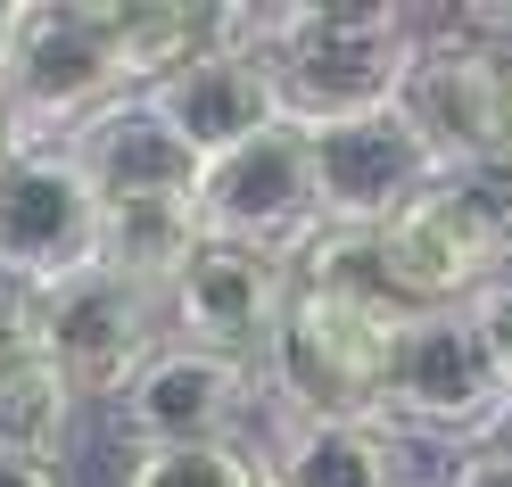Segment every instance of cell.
I'll return each instance as SVG.
<instances>
[{"instance_id":"obj_1","label":"cell","mask_w":512,"mask_h":487,"mask_svg":"<svg viewBox=\"0 0 512 487\" xmlns=\"http://www.w3.org/2000/svg\"><path fill=\"white\" fill-rule=\"evenodd\" d=\"M248 42L273 67L281 124L298 133H331L397 108V83L422 50V17L405 9H256Z\"/></svg>"},{"instance_id":"obj_2","label":"cell","mask_w":512,"mask_h":487,"mask_svg":"<svg viewBox=\"0 0 512 487\" xmlns=\"http://www.w3.org/2000/svg\"><path fill=\"white\" fill-rule=\"evenodd\" d=\"M108 9H0V124L9 141H75L91 116L133 100Z\"/></svg>"},{"instance_id":"obj_3","label":"cell","mask_w":512,"mask_h":487,"mask_svg":"<svg viewBox=\"0 0 512 487\" xmlns=\"http://www.w3.org/2000/svg\"><path fill=\"white\" fill-rule=\"evenodd\" d=\"M380 421H389L397 438H430V446H455V454H471V446H488V438L512 430V388H504L496 355L471 331L463 306L397 322Z\"/></svg>"},{"instance_id":"obj_4","label":"cell","mask_w":512,"mask_h":487,"mask_svg":"<svg viewBox=\"0 0 512 487\" xmlns=\"http://www.w3.org/2000/svg\"><path fill=\"white\" fill-rule=\"evenodd\" d=\"M405 314H364L290 289V314L265 347V413L273 421H380L389 339Z\"/></svg>"},{"instance_id":"obj_5","label":"cell","mask_w":512,"mask_h":487,"mask_svg":"<svg viewBox=\"0 0 512 487\" xmlns=\"http://www.w3.org/2000/svg\"><path fill=\"white\" fill-rule=\"evenodd\" d=\"M100 265V190L67 141H9L0 149V281L25 298Z\"/></svg>"},{"instance_id":"obj_6","label":"cell","mask_w":512,"mask_h":487,"mask_svg":"<svg viewBox=\"0 0 512 487\" xmlns=\"http://www.w3.org/2000/svg\"><path fill=\"white\" fill-rule=\"evenodd\" d=\"M34 347L58 364V380L83 405H116L141 380V364L166 347V298L116 281V273H75L34 298Z\"/></svg>"},{"instance_id":"obj_7","label":"cell","mask_w":512,"mask_h":487,"mask_svg":"<svg viewBox=\"0 0 512 487\" xmlns=\"http://www.w3.org/2000/svg\"><path fill=\"white\" fill-rule=\"evenodd\" d=\"M199 199L207 240H240V248H265V256H290L323 232V190H314V141L298 124H273V133L240 141L232 157L199 166L190 182Z\"/></svg>"},{"instance_id":"obj_8","label":"cell","mask_w":512,"mask_h":487,"mask_svg":"<svg viewBox=\"0 0 512 487\" xmlns=\"http://www.w3.org/2000/svg\"><path fill=\"white\" fill-rule=\"evenodd\" d=\"M397 116L430 149L438 174L512 157V75L496 58H479L471 42H455L446 25H422V50L397 83Z\"/></svg>"},{"instance_id":"obj_9","label":"cell","mask_w":512,"mask_h":487,"mask_svg":"<svg viewBox=\"0 0 512 487\" xmlns=\"http://www.w3.org/2000/svg\"><path fill=\"white\" fill-rule=\"evenodd\" d=\"M290 314V265L240 240H199V256L166 289V339L265 372V347Z\"/></svg>"},{"instance_id":"obj_10","label":"cell","mask_w":512,"mask_h":487,"mask_svg":"<svg viewBox=\"0 0 512 487\" xmlns=\"http://www.w3.org/2000/svg\"><path fill=\"white\" fill-rule=\"evenodd\" d=\"M108 413H116L124 446H232V438H248V421L265 413V372L166 339Z\"/></svg>"},{"instance_id":"obj_11","label":"cell","mask_w":512,"mask_h":487,"mask_svg":"<svg viewBox=\"0 0 512 487\" xmlns=\"http://www.w3.org/2000/svg\"><path fill=\"white\" fill-rule=\"evenodd\" d=\"M380 256H389V289H397L405 314L471 306L479 289H496V281L512 273V248H504L446 182H430V199H413L389 232H380Z\"/></svg>"},{"instance_id":"obj_12","label":"cell","mask_w":512,"mask_h":487,"mask_svg":"<svg viewBox=\"0 0 512 487\" xmlns=\"http://www.w3.org/2000/svg\"><path fill=\"white\" fill-rule=\"evenodd\" d=\"M314 141V190H323V223L339 232H389V223L430 199V149L405 133L397 108L356 116V124H331V133H306Z\"/></svg>"},{"instance_id":"obj_13","label":"cell","mask_w":512,"mask_h":487,"mask_svg":"<svg viewBox=\"0 0 512 487\" xmlns=\"http://www.w3.org/2000/svg\"><path fill=\"white\" fill-rule=\"evenodd\" d=\"M141 108L166 124V141L190 157V166H215V157H232L240 141L273 133L281 124V100H273V67L256 42H232L215 58H190L182 75L149 83Z\"/></svg>"},{"instance_id":"obj_14","label":"cell","mask_w":512,"mask_h":487,"mask_svg":"<svg viewBox=\"0 0 512 487\" xmlns=\"http://www.w3.org/2000/svg\"><path fill=\"white\" fill-rule=\"evenodd\" d=\"M265 479L273 487H413L405 438L389 421H273Z\"/></svg>"},{"instance_id":"obj_15","label":"cell","mask_w":512,"mask_h":487,"mask_svg":"<svg viewBox=\"0 0 512 487\" xmlns=\"http://www.w3.org/2000/svg\"><path fill=\"white\" fill-rule=\"evenodd\" d=\"M207 223L190 190H133V199H100V273L166 298L174 273L199 256Z\"/></svg>"},{"instance_id":"obj_16","label":"cell","mask_w":512,"mask_h":487,"mask_svg":"<svg viewBox=\"0 0 512 487\" xmlns=\"http://www.w3.org/2000/svg\"><path fill=\"white\" fill-rule=\"evenodd\" d=\"M67 149H75V166L91 174L100 199H133V190H190V182H199V166H190V157L166 141V124L141 108V91H133L124 108L91 116Z\"/></svg>"},{"instance_id":"obj_17","label":"cell","mask_w":512,"mask_h":487,"mask_svg":"<svg viewBox=\"0 0 512 487\" xmlns=\"http://www.w3.org/2000/svg\"><path fill=\"white\" fill-rule=\"evenodd\" d=\"M75 388L58 380V364L34 347V298L25 314L0 322V446H25V454H67V430H75Z\"/></svg>"},{"instance_id":"obj_18","label":"cell","mask_w":512,"mask_h":487,"mask_svg":"<svg viewBox=\"0 0 512 487\" xmlns=\"http://www.w3.org/2000/svg\"><path fill=\"white\" fill-rule=\"evenodd\" d=\"M290 289L306 298H331V306H364V314H405L397 289H389V256H380V232H339L323 223L298 256H290Z\"/></svg>"},{"instance_id":"obj_19","label":"cell","mask_w":512,"mask_h":487,"mask_svg":"<svg viewBox=\"0 0 512 487\" xmlns=\"http://www.w3.org/2000/svg\"><path fill=\"white\" fill-rule=\"evenodd\" d=\"M116 487H273L265 479V446H124Z\"/></svg>"},{"instance_id":"obj_20","label":"cell","mask_w":512,"mask_h":487,"mask_svg":"<svg viewBox=\"0 0 512 487\" xmlns=\"http://www.w3.org/2000/svg\"><path fill=\"white\" fill-rule=\"evenodd\" d=\"M463 314H471V331L488 339V355H496V372H504V388H512V273H504L496 289H479V298H471Z\"/></svg>"},{"instance_id":"obj_21","label":"cell","mask_w":512,"mask_h":487,"mask_svg":"<svg viewBox=\"0 0 512 487\" xmlns=\"http://www.w3.org/2000/svg\"><path fill=\"white\" fill-rule=\"evenodd\" d=\"M446 487H512V430L488 438V446H471V454H455Z\"/></svg>"},{"instance_id":"obj_22","label":"cell","mask_w":512,"mask_h":487,"mask_svg":"<svg viewBox=\"0 0 512 487\" xmlns=\"http://www.w3.org/2000/svg\"><path fill=\"white\" fill-rule=\"evenodd\" d=\"M0 487H67L50 454H25V446H0Z\"/></svg>"}]
</instances>
